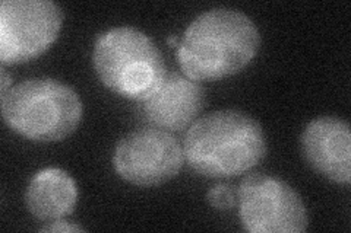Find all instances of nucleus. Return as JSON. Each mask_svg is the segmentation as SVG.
Returning <instances> with one entry per match:
<instances>
[{"label": "nucleus", "mask_w": 351, "mask_h": 233, "mask_svg": "<svg viewBox=\"0 0 351 233\" xmlns=\"http://www.w3.org/2000/svg\"><path fill=\"white\" fill-rule=\"evenodd\" d=\"M259 46L254 20L240 10L217 8L192 20L183 34L178 59L189 79L217 81L246 68Z\"/></svg>", "instance_id": "obj_1"}, {"label": "nucleus", "mask_w": 351, "mask_h": 233, "mask_svg": "<svg viewBox=\"0 0 351 233\" xmlns=\"http://www.w3.org/2000/svg\"><path fill=\"white\" fill-rule=\"evenodd\" d=\"M183 153L195 172L230 178L255 168L265 158L267 141L255 118L224 109L195 121L184 136Z\"/></svg>", "instance_id": "obj_2"}, {"label": "nucleus", "mask_w": 351, "mask_h": 233, "mask_svg": "<svg viewBox=\"0 0 351 233\" xmlns=\"http://www.w3.org/2000/svg\"><path fill=\"white\" fill-rule=\"evenodd\" d=\"M84 107L71 86L56 79H28L2 95V117L18 135L59 141L76 130Z\"/></svg>", "instance_id": "obj_3"}, {"label": "nucleus", "mask_w": 351, "mask_h": 233, "mask_svg": "<svg viewBox=\"0 0 351 233\" xmlns=\"http://www.w3.org/2000/svg\"><path fill=\"white\" fill-rule=\"evenodd\" d=\"M93 63L110 91L136 101L149 96L167 73L156 42L130 27L103 32L95 41Z\"/></svg>", "instance_id": "obj_4"}, {"label": "nucleus", "mask_w": 351, "mask_h": 233, "mask_svg": "<svg viewBox=\"0 0 351 233\" xmlns=\"http://www.w3.org/2000/svg\"><path fill=\"white\" fill-rule=\"evenodd\" d=\"M237 198L241 225L250 233H300L309 225L303 200L277 176H246Z\"/></svg>", "instance_id": "obj_5"}, {"label": "nucleus", "mask_w": 351, "mask_h": 233, "mask_svg": "<svg viewBox=\"0 0 351 233\" xmlns=\"http://www.w3.org/2000/svg\"><path fill=\"white\" fill-rule=\"evenodd\" d=\"M62 22V9L50 0H3L0 60L15 64L38 57L59 37Z\"/></svg>", "instance_id": "obj_6"}, {"label": "nucleus", "mask_w": 351, "mask_h": 233, "mask_svg": "<svg viewBox=\"0 0 351 233\" xmlns=\"http://www.w3.org/2000/svg\"><path fill=\"white\" fill-rule=\"evenodd\" d=\"M184 163L183 146L169 131L141 128L117 143L113 166L120 178L138 187H156L174 178Z\"/></svg>", "instance_id": "obj_7"}, {"label": "nucleus", "mask_w": 351, "mask_h": 233, "mask_svg": "<svg viewBox=\"0 0 351 233\" xmlns=\"http://www.w3.org/2000/svg\"><path fill=\"white\" fill-rule=\"evenodd\" d=\"M141 115L157 128L180 131L191 126L205 105L204 86L179 73H166L149 96L139 101Z\"/></svg>", "instance_id": "obj_8"}, {"label": "nucleus", "mask_w": 351, "mask_h": 233, "mask_svg": "<svg viewBox=\"0 0 351 233\" xmlns=\"http://www.w3.org/2000/svg\"><path fill=\"white\" fill-rule=\"evenodd\" d=\"M306 162L337 184L351 180V133L347 121L321 117L311 121L302 135Z\"/></svg>", "instance_id": "obj_9"}, {"label": "nucleus", "mask_w": 351, "mask_h": 233, "mask_svg": "<svg viewBox=\"0 0 351 233\" xmlns=\"http://www.w3.org/2000/svg\"><path fill=\"white\" fill-rule=\"evenodd\" d=\"M78 188L72 176L59 168H47L32 176L25 193L29 213L38 220L53 221L72 215Z\"/></svg>", "instance_id": "obj_10"}, {"label": "nucleus", "mask_w": 351, "mask_h": 233, "mask_svg": "<svg viewBox=\"0 0 351 233\" xmlns=\"http://www.w3.org/2000/svg\"><path fill=\"white\" fill-rule=\"evenodd\" d=\"M206 198L208 203L218 210H232L236 206L234 190L227 184H219L211 188Z\"/></svg>", "instance_id": "obj_11"}, {"label": "nucleus", "mask_w": 351, "mask_h": 233, "mask_svg": "<svg viewBox=\"0 0 351 233\" xmlns=\"http://www.w3.org/2000/svg\"><path fill=\"white\" fill-rule=\"evenodd\" d=\"M40 232L46 233V232H53V233H60V232H85V229L82 226H76L69 223V221H64L62 219L58 220H53L50 221L49 225L43 226L40 229Z\"/></svg>", "instance_id": "obj_12"}, {"label": "nucleus", "mask_w": 351, "mask_h": 233, "mask_svg": "<svg viewBox=\"0 0 351 233\" xmlns=\"http://www.w3.org/2000/svg\"><path fill=\"white\" fill-rule=\"evenodd\" d=\"M12 85V76H10L6 69H0V92L5 95L9 91V86Z\"/></svg>", "instance_id": "obj_13"}, {"label": "nucleus", "mask_w": 351, "mask_h": 233, "mask_svg": "<svg viewBox=\"0 0 351 233\" xmlns=\"http://www.w3.org/2000/svg\"><path fill=\"white\" fill-rule=\"evenodd\" d=\"M167 42L170 44L171 47H178V38H176L174 36H171V37H169V40H167Z\"/></svg>", "instance_id": "obj_14"}]
</instances>
